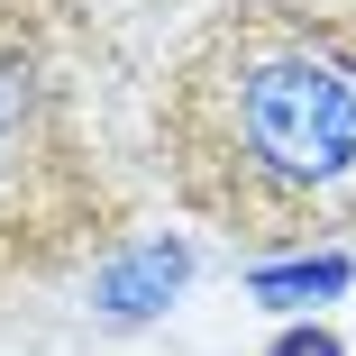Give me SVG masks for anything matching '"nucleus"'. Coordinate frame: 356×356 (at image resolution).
<instances>
[{
  "label": "nucleus",
  "mask_w": 356,
  "mask_h": 356,
  "mask_svg": "<svg viewBox=\"0 0 356 356\" xmlns=\"http://www.w3.org/2000/svg\"><path fill=\"white\" fill-rule=\"evenodd\" d=\"M274 356H338V347H329V338H283Z\"/></svg>",
  "instance_id": "obj_4"
},
{
  "label": "nucleus",
  "mask_w": 356,
  "mask_h": 356,
  "mask_svg": "<svg viewBox=\"0 0 356 356\" xmlns=\"http://www.w3.org/2000/svg\"><path fill=\"white\" fill-rule=\"evenodd\" d=\"M174 283H183V247H147L137 265H119L101 283V302L110 311H147V293H174Z\"/></svg>",
  "instance_id": "obj_3"
},
{
  "label": "nucleus",
  "mask_w": 356,
  "mask_h": 356,
  "mask_svg": "<svg viewBox=\"0 0 356 356\" xmlns=\"http://www.w3.org/2000/svg\"><path fill=\"white\" fill-rule=\"evenodd\" d=\"M165 156L192 210L265 238L356 220V19L238 10L165 92Z\"/></svg>",
  "instance_id": "obj_1"
},
{
  "label": "nucleus",
  "mask_w": 356,
  "mask_h": 356,
  "mask_svg": "<svg viewBox=\"0 0 356 356\" xmlns=\"http://www.w3.org/2000/svg\"><path fill=\"white\" fill-rule=\"evenodd\" d=\"M37 147H55V92H46V64L28 55V37L0 28V192H10Z\"/></svg>",
  "instance_id": "obj_2"
}]
</instances>
